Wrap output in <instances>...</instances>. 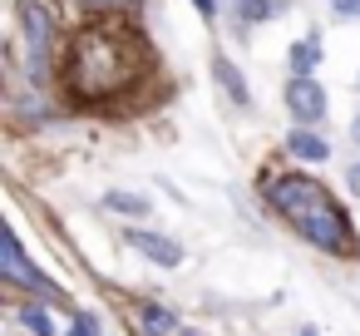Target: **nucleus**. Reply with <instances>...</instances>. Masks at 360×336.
<instances>
[{"instance_id": "f8f14e48", "label": "nucleus", "mask_w": 360, "mask_h": 336, "mask_svg": "<svg viewBox=\"0 0 360 336\" xmlns=\"http://www.w3.org/2000/svg\"><path fill=\"white\" fill-rule=\"evenodd\" d=\"M20 321H25L35 336H55V321H50V311H45V306H25V311H20Z\"/></svg>"}, {"instance_id": "1a4fd4ad", "label": "nucleus", "mask_w": 360, "mask_h": 336, "mask_svg": "<svg viewBox=\"0 0 360 336\" xmlns=\"http://www.w3.org/2000/svg\"><path fill=\"white\" fill-rule=\"evenodd\" d=\"M139 326H143L148 336H173V331H178V321H173L168 306H143V311H139Z\"/></svg>"}, {"instance_id": "f03ea898", "label": "nucleus", "mask_w": 360, "mask_h": 336, "mask_svg": "<svg viewBox=\"0 0 360 336\" xmlns=\"http://www.w3.org/2000/svg\"><path fill=\"white\" fill-rule=\"evenodd\" d=\"M70 75H75V89L84 94H104L119 85V35H84L75 45V60H70Z\"/></svg>"}, {"instance_id": "2eb2a0df", "label": "nucleus", "mask_w": 360, "mask_h": 336, "mask_svg": "<svg viewBox=\"0 0 360 336\" xmlns=\"http://www.w3.org/2000/svg\"><path fill=\"white\" fill-rule=\"evenodd\" d=\"M84 6H134V0H84Z\"/></svg>"}, {"instance_id": "dca6fc26", "label": "nucleus", "mask_w": 360, "mask_h": 336, "mask_svg": "<svg viewBox=\"0 0 360 336\" xmlns=\"http://www.w3.org/2000/svg\"><path fill=\"white\" fill-rule=\"evenodd\" d=\"M350 188H355V198H360V163L350 168Z\"/></svg>"}, {"instance_id": "f3484780", "label": "nucleus", "mask_w": 360, "mask_h": 336, "mask_svg": "<svg viewBox=\"0 0 360 336\" xmlns=\"http://www.w3.org/2000/svg\"><path fill=\"white\" fill-rule=\"evenodd\" d=\"M193 6H198L202 15H212V11H217V6H212V0H193Z\"/></svg>"}, {"instance_id": "a211bd4d", "label": "nucleus", "mask_w": 360, "mask_h": 336, "mask_svg": "<svg viewBox=\"0 0 360 336\" xmlns=\"http://www.w3.org/2000/svg\"><path fill=\"white\" fill-rule=\"evenodd\" d=\"M350 134H355V144H360V119H355V129H350Z\"/></svg>"}, {"instance_id": "20e7f679", "label": "nucleus", "mask_w": 360, "mask_h": 336, "mask_svg": "<svg viewBox=\"0 0 360 336\" xmlns=\"http://www.w3.org/2000/svg\"><path fill=\"white\" fill-rule=\"evenodd\" d=\"M0 272H6L15 287H30V292H40V297H60V287L25 257V247H20V237L15 232H6V237H0Z\"/></svg>"}, {"instance_id": "39448f33", "label": "nucleus", "mask_w": 360, "mask_h": 336, "mask_svg": "<svg viewBox=\"0 0 360 336\" xmlns=\"http://www.w3.org/2000/svg\"><path fill=\"white\" fill-rule=\"evenodd\" d=\"M286 109H291V119L316 124V119H326V89H321L311 75H291V85H286Z\"/></svg>"}, {"instance_id": "6e6552de", "label": "nucleus", "mask_w": 360, "mask_h": 336, "mask_svg": "<svg viewBox=\"0 0 360 336\" xmlns=\"http://www.w3.org/2000/svg\"><path fill=\"white\" fill-rule=\"evenodd\" d=\"M212 75H217V85H222V94H227V99L247 104V85H242V75L232 70V60H222V55H217V60H212Z\"/></svg>"}, {"instance_id": "ddd939ff", "label": "nucleus", "mask_w": 360, "mask_h": 336, "mask_svg": "<svg viewBox=\"0 0 360 336\" xmlns=\"http://www.w3.org/2000/svg\"><path fill=\"white\" fill-rule=\"evenodd\" d=\"M70 336H99V326H94L89 316H75V326H70Z\"/></svg>"}, {"instance_id": "423d86ee", "label": "nucleus", "mask_w": 360, "mask_h": 336, "mask_svg": "<svg viewBox=\"0 0 360 336\" xmlns=\"http://www.w3.org/2000/svg\"><path fill=\"white\" fill-rule=\"evenodd\" d=\"M129 247H139L143 257H153V262H163V267H178L183 262V247L173 242V237H158V232H129Z\"/></svg>"}, {"instance_id": "f257e3e1", "label": "nucleus", "mask_w": 360, "mask_h": 336, "mask_svg": "<svg viewBox=\"0 0 360 336\" xmlns=\"http://www.w3.org/2000/svg\"><path fill=\"white\" fill-rule=\"evenodd\" d=\"M266 203L321 252H335V257H350L355 252V232L340 213V203L316 183V178H301V173H286L266 188Z\"/></svg>"}, {"instance_id": "0eeeda50", "label": "nucleus", "mask_w": 360, "mask_h": 336, "mask_svg": "<svg viewBox=\"0 0 360 336\" xmlns=\"http://www.w3.org/2000/svg\"><path fill=\"white\" fill-rule=\"evenodd\" d=\"M286 149H291L296 158H306V163H321V158H330V144H326L321 134H311V129H296V134L286 139Z\"/></svg>"}, {"instance_id": "6ab92c4d", "label": "nucleus", "mask_w": 360, "mask_h": 336, "mask_svg": "<svg viewBox=\"0 0 360 336\" xmlns=\"http://www.w3.org/2000/svg\"><path fill=\"white\" fill-rule=\"evenodd\" d=\"M178 336H198V331H178Z\"/></svg>"}, {"instance_id": "4468645a", "label": "nucleus", "mask_w": 360, "mask_h": 336, "mask_svg": "<svg viewBox=\"0 0 360 336\" xmlns=\"http://www.w3.org/2000/svg\"><path fill=\"white\" fill-rule=\"evenodd\" d=\"M335 15H360V0H335Z\"/></svg>"}, {"instance_id": "aec40b11", "label": "nucleus", "mask_w": 360, "mask_h": 336, "mask_svg": "<svg viewBox=\"0 0 360 336\" xmlns=\"http://www.w3.org/2000/svg\"><path fill=\"white\" fill-rule=\"evenodd\" d=\"M355 85H360V80H355Z\"/></svg>"}, {"instance_id": "9d476101", "label": "nucleus", "mask_w": 360, "mask_h": 336, "mask_svg": "<svg viewBox=\"0 0 360 336\" xmlns=\"http://www.w3.org/2000/svg\"><path fill=\"white\" fill-rule=\"evenodd\" d=\"M321 65V45L316 40H296L291 45V75H311Z\"/></svg>"}, {"instance_id": "7ed1b4c3", "label": "nucleus", "mask_w": 360, "mask_h": 336, "mask_svg": "<svg viewBox=\"0 0 360 336\" xmlns=\"http://www.w3.org/2000/svg\"><path fill=\"white\" fill-rule=\"evenodd\" d=\"M20 25H25V55H30V85H45V60H50V40H55V20L45 6L20 0Z\"/></svg>"}, {"instance_id": "9b49d317", "label": "nucleus", "mask_w": 360, "mask_h": 336, "mask_svg": "<svg viewBox=\"0 0 360 336\" xmlns=\"http://www.w3.org/2000/svg\"><path fill=\"white\" fill-rule=\"evenodd\" d=\"M104 208H109V213H129V218H143V213H148V198H134V193H109V198H104Z\"/></svg>"}]
</instances>
